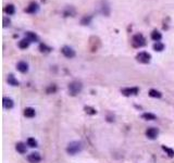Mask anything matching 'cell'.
<instances>
[{"label":"cell","mask_w":174,"mask_h":163,"mask_svg":"<svg viewBox=\"0 0 174 163\" xmlns=\"http://www.w3.org/2000/svg\"><path fill=\"white\" fill-rule=\"evenodd\" d=\"M83 149V143L81 141H72L67 147V152L71 156H74Z\"/></svg>","instance_id":"1"},{"label":"cell","mask_w":174,"mask_h":163,"mask_svg":"<svg viewBox=\"0 0 174 163\" xmlns=\"http://www.w3.org/2000/svg\"><path fill=\"white\" fill-rule=\"evenodd\" d=\"M67 89H69V92L71 96H76L77 94H80V92H82L83 85L81 82L74 81V82H72V83H70Z\"/></svg>","instance_id":"2"},{"label":"cell","mask_w":174,"mask_h":163,"mask_svg":"<svg viewBox=\"0 0 174 163\" xmlns=\"http://www.w3.org/2000/svg\"><path fill=\"white\" fill-rule=\"evenodd\" d=\"M132 45H133V47L135 48L144 47L145 45H146V39H145V37L142 34H136L134 35L132 38Z\"/></svg>","instance_id":"3"},{"label":"cell","mask_w":174,"mask_h":163,"mask_svg":"<svg viewBox=\"0 0 174 163\" xmlns=\"http://www.w3.org/2000/svg\"><path fill=\"white\" fill-rule=\"evenodd\" d=\"M136 60L139 62V63L147 64V63H149L150 60H151V54L148 53V52H146V51H142L136 56Z\"/></svg>","instance_id":"4"},{"label":"cell","mask_w":174,"mask_h":163,"mask_svg":"<svg viewBox=\"0 0 174 163\" xmlns=\"http://www.w3.org/2000/svg\"><path fill=\"white\" fill-rule=\"evenodd\" d=\"M139 92V89L137 87H127V88H123L121 89L122 95L124 96H132V95H137Z\"/></svg>","instance_id":"5"},{"label":"cell","mask_w":174,"mask_h":163,"mask_svg":"<svg viewBox=\"0 0 174 163\" xmlns=\"http://www.w3.org/2000/svg\"><path fill=\"white\" fill-rule=\"evenodd\" d=\"M61 52L63 53L64 57L69 58V59H72V58L75 57V51L71 47H69V46H64V47L61 49Z\"/></svg>","instance_id":"6"},{"label":"cell","mask_w":174,"mask_h":163,"mask_svg":"<svg viewBox=\"0 0 174 163\" xmlns=\"http://www.w3.org/2000/svg\"><path fill=\"white\" fill-rule=\"evenodd\" d=\"M38 10H39V5L37 2H31L28 7H26L25 9V12L30 13V14H35L36 12H38Z\"/></svg>","instance_id":"7"},{"label":"cell","mask_w":174,"mask_h":163,"mask_svg":"<svg viewBox=\"0 0 174 163\" xmlns=\"http://www.w3.org/2000/svg\"><path fill=\"white\" fill-rule=\"evenodd\" d=\"M27 160H28V162H30V163H39L40 160H42V157H40L39 153L33 152L27 157Z\"/></svg>","instance_id":"8"},{"label":"cell","mask_w":174,"mask_h":163,"mask_svg":"<svg viewBox=\"0 0 174 163\" xmlns=\"http://www.w3.org/2000/svg\"><path fill=\"white\" fill-rule=\"evenodd\" d=\"M158 134H159V131L157 129H154V127H150V129H148L146 131V136L148 137L149 139H154L157 138V136H158Z\"/></svg>","instance_id":"9"},{"label":"cell","mask_w":174,"mask_h":163,"mask_svg":"<svg viewBox=\"0 0 174 163\" xmlns=\"http://www.w3.org/2000/svg\"><path fill=\"white\" fill-rule=\"evenodd\" d=\"M16 69L17 71L21 72V73H26V72L28 71V64L24 61H20L16 64Z\"/></svg>","instance_id":"10"},{"label":"cell","mask_w":174,"mask_h":163,"mask_svg":"<svg viewBox=\"0 0 174 163\" xmlns=\"http://www.w3.org/2000/svg\"><path fill=\"white\" fill-rule=\"evenodd\" d=\"M25 36H26V38H27L31 42H38V36L35 34V33H33V32H26V33H25Z\"/></svg>","instance_id":"11"},{"label":"cell","mask_w":174,"mask_h":163,"mask_svg":"<svg viewBox=\"0 0 174 163\" xmlns=\"http://www.w3.org/2000/svg\"><path fill=\"white\" fill-rule=\"evenodd\" d=\"M151 39L152 40H154V42H160V40L162 39V34L159 32V31H157V30H154V31H152V33H151Z\"/></svg>","instance_id":"12"},{"label":"cell","mask_w":174,"mask_h":163,"mask_svg":"<svg viewBox=\"0 0 174 163\" xmlns=\"http://www.w3.org/2000/svg\"><path fill=\"white\" fill-rule=\"evenodd\" d=\"M2 101H3V107H5V109H12L13 106H14L13 100L11 98H7V97H5Z\"/></svg>","instance_id":"13"},{"label":"cell","mask_w":174,"mask_h":163,"mask_svg":"<svg viewBox=\"0 0 174 163\" xmlns=\"http://www.w3.org/2000/svg\"><path fill=\"white\" fill-rule=\"evenodd\" d=\"M8 83H9V85H11V86H19V84H20L19 81L15 78L13 74L8 75Z\"/></svg>","instance_id":"14"},{"label":"cell","mask_w":174,"mask_h":163,"mask_svg":"<svg viewBox=\"0 0 174 163\" xmlns=\"http://www.w3.org/2000/svg\"><path fill=\"white\" fill-rule=\"evenodd\" d=\"M30 44H31L30 40H28L27 38H24V39L19 42V48H20V49H27V48L30 47Z\"/></svg>","instance_id":"15"},{"label":"cell","mask_w":174,"mask_h":163,"mask_svg":"<svg viewBox=\"0 0 174 163\" xmlns=\"http://www.w3.org/2000/svg\"><path fill=\"white\" fill-rule=\"evenodd\" d=\"M35 114H36V112H35V110L33 108H25V110H24V116L32 119V118H34V116H35Z\"/></svg>","instance_id":"16"},{"label":"cell","mask_w":174,"mask_h":163,"mask_svg":"<svg viewBox=\"0 0 174 163\" xmlns=\"http://www.w3.org/2000/svg\"><path fill=\"white\" fill-rule=\"evenodd\" d=\"M101 13L104 15H109L110 14V7L106 1H102V5H101Z\"/></svg>","instance_id":"17"},{"label":"cell","mask_w":174,"mask_h":163,"mask_svg":"<svg viewBox=\"0 0 174 163\" xmlns=\"http://www.w3.org/2000/svg\"><path fill=\"white\" fill-rule=\"evenodd\" d=\"M15 149H16L17 152H20L21 154L26 152V146H25L23 143H17L16 145H15Z\"/></svg>","instance_id":"18"},{"label":"cell","mask_w":174,"mask_h":163,"mask_svg":"<svg viewBox=\"0 0 174 163\" xmlns=\"http://www.w3.org/2000/svg\"><path fill=\"white\" fill-rule=\"evenodd\" d=\"M5 12L9 15H13L15 13V7L13 5H8L7 7L5 8Z\"/></svg>","instance_id":"19"},{"label":"cell","mask_w":174,"mask_h":163,"mask_svg":"<svg viewBox=\"0 0 174 163\" xmlns=\"http://www.w3.org/2000/svg\"><path fill=\"white\" fill-rule=\"evenodd\" d=\"M149 96L152 97V98H161L162 94L159 92V90H157V89H150V90H149Z\"/></svg>","instance_id":"20"},{"label":"cell","mask_w":174,"mask_h":163,"mask_svg":"<svg viewBox=\"0 0 174 163\" xmlns=\"http://www.w3.org/2000/svg\"><path fill=\"white\" fill-rule=\"evenodd\" d=\"M164 49V45L162 44V42H154V51H162V50Z\"/></svg>","instance_id":"21"},{"label":"cell","mask_w":174,"mask_h":163,"mask_svg":"<svg viewBox=\"0 0 174 163\" xmlns=\"http://www.w3.org/2000/svg\"><path fill=\"white\" fill-rule=\"evenodd\" d=\"M142 118L144 120H147V121H154V120H156V115L152 113H144L142 115Z\"/></svg>","instance_id":"22"},{"label":"cell","mask_w":174,"mask_h":163,"mask_svg":"<svg viewBox=\"0 0 174 163\" xmlns=\"http://www.w3.org/2000/svg\"><path fill=\"white\" fill-rule=\"evenodd\" d=\"M84 110H85V112H86L87 114H90V115H94V114L97 113V111H96V109L92 108V107H85Z\"/></svg>","instance_id":"23"},{"label":"cell","mask_w":174,"mask_h":163,"mask_svg":"<svg viewBox=\"0 0 174 163\" xmlns=\"http://www.w3.org/2000/svg\"><path fill=\"white\" fill-rule=\"evenodd\" d=\"M39 50L42 52H49V51H51V48L48 47L46 44H40L39 45Z\"/></svg>","instance_id":"24"},{"label":"cell","mask_w":174,"mask_h":163,"mask_svg":"<svg viewBox=\"0 0 174 163\" xmlns=\"http://www.w3.org/2000/svg\"><path fill=\"white\" fill-rule=\"evenodd\" d=\"M162 149H163L165 152L168 153V156L171 157V158H173L174 157V150L171 148H169V147H165V146H162Z\"/></svg>","instance_id":"25"},{"label":"cell","mask_w":174,"mask_h":163,"mask_svg":"<svg viewBox=\"0 0 174 163\" xmlns=\"http://www.w3.org/2000/svg\"><path fill=\"white\" fill-rule=\"evenodd\" d=\"M90 22H92V16H84L81 20V24L82 25H88Z\"/></svg>","instance_id":"26"},{"label":"cell","mask_w":174,"mask_h":163,"mask_svg":"<svg viewBox=\"0 0 174 163\" xmlns=\"http://www.w3.org/2000/svg\"><path fill=\"white\" fill-rule=\"evenodd\" d=\"M27 146H30L31 148L37 147V141L35 140L34 138H28V139H27Z\"/></svg>","instance_id":"27"},{"label":"cell","mask_w":174,"mask_h":163,"mask_svg":"<svg viewBox=\"0 0 174 163\" xmlns=\"http://www.w3.org/2000/svg\"><path fill=\"white\" fill-rule=\"evenodd\" d=\"M56 90H57V87L53 85V86H50L49 88L47 89V92L48 94H53V92H56Z\"/></svg>","instance_id":"28"},{"label":"cell","mask_w":174,"mask_h":163,"mask_svg":"<svg viewBox=\"0 0 174 163\" xmlns=\"http://www.w3.org/2000/svg\"><path fill=\"white\" fill-rule=\"evenodd\" d=\"M10 20L8 19V17H3V26L5 27H7L8 25H10Z\"/></svg>","instance_id":"29"}]
</instances>
